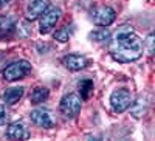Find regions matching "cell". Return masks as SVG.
I'll use <instances>...</instances> for the list:
<instances>
[{
    "mask_svg": "<svg viewBox=\"0 0 155 141\" xmlns=\"http://www.w3.org/2000/svg\"><path fill=\"white\" fill-rule=\"evenodd\" d=\"M50 96V90L47 87H36L33 93H31V102L33 104H42L44 101H47V98Z\"/></svg>",
    "mask_w": 155,
    "mask_h": 141,
    "instance_id": "5bb4252c",
    "label": "cell"
},
{
    "mask_svg": "<svg viewBox=\"0 0 155 141\" xmlns=\"http://www.w3.org/2000/svg\"><path fill=\"white\" fill-rule=\"evenodd\" d=\"M149 110V98L147 96H140L135 102L132 101L130 104V113L134 118H141L144 116Z\"/></svg>",
    "mask_w": 155,
    "mask_h": 141,
    "instance_id": "30bf717a",
    "label": "cell"
},
{
    "mask_svg": "<svg viewBox=\"0 0 155 141\" xmlns=\"http://www.w3.org/2000/svg\"><path fill=\"white\" fill-rule=\"evenodd\" d=\"M132 93L127 90V88H118L110 95V106L113 109V112L116 113H123L126 112L132 104Z\"/></svg>",
    "mask_w": 155,
    "mask_h": 141,
    "instance_id": "3957f363",
    "label": "cell"
},
{
    "mask_svg": "<svg viewBox=\"0 0 155 141\" xmlns=\"http://www.w3.org/2000/svg\"><path fill=\"white\" fill-rule=\"evenodd\" d=\"M30 118L31 121L39 126V127H42V129H53L54 127V120L53 116H51V113L45 109H36L31 112L30 115Z\"/></svg>",
    "mask_w": 155,
    "mask_h": 141,
    "instance_id": "52a82bcc",
    "label": "cell"
},
{
    "mask_svg": "<svg viewBox=\"0 0 155 141\" xmlns=\"http://www.w3.org/2000/svg\"><path fill=\"white\" fill-rule=\"evenodd\" d=\"M90 17H92L93 23L98 25V27H109V25L115 22L116 12L110 6H96L90 12Z\"/></svg>",
    "mask_w": 155,
    "mask_h": 141,
    "instance_id": "5b68a950",
    "label": "cell"
},
{
    "mask_svg": "<svg viewBox=\"0 0 155 141\" xmlns=\"http://www.w3.org/2000/svg\"><path fill=\"white\" fill-rule=\"evenodd\" d=\"M110 41V54L118 62H134L143 54V41L134 31L132 27L123 25L115 31Z\"/></svg>",
    "mask_w": 155,
    "mask_h": 141,
    "instance_id": "6da1fadb",
    "label": "cell"
},
{
    "mask_svg": "<svg viewBox=\"0 0 155 141\" xmlns=\"http://www.w3.org/2000/svg\"><path fill=\"white\" fill-rule=\"evenodd\" d=\"M9 2H11V0H0V9H2L3 6H6Z\"/></svg>",
    "mask_w": 155,
    "mask_h": 141,
    "instance_id": "ffe728a7",
    "label": "cell"
},
{
    "mask_svg": "<svg viewBox=\"0 0 155 141\" xmlns=\"http://www.w3.org/2000/svg\"><path fill=\"white\" fill-rule=\"evenodd\" d=\"M3 118H5V107L0 104V123L3 121Z\"/></svg>",
    "mask_w": 155,
    "mask_h": 141,
    "instance_id": "d6986e66",
    "label": "cell"
},
{
    "mask_svg": "<svg viewBox=\"0 0 155 141\" xmlns=\"http://www.w3.org/2000/svg\"><path fill=\"white\" fill-rule=\"evenodd\" d=\"M88 37L95 42H106V41L110 39V31L106 27H102V28H98V30L92 31L88 34Z\"/></svg>",
    "mask_w": 155,
    "mask_h": 141,
    "instance_id": "9a60e30c",
    "label": "cell"
},
{
    "mask_svg": "<svg viewBox=\"0 0 155 141\" xmlns=\"http://www.w3.org/2000/svg\"><path fill=\"white\" fill-rule=\"evenodd\" d=\"M22 96H23V87H11V88H6V90L3 92V95H2L3 101L6 102L8 106L17 104Z\"/></svg>",
    "mask_w": 155,
    "mask_h": 141,
    "instance_id": "7c38bea8",
    "label": "cell"
},
{
    "mask_svg": "<svg viewBox=\"0 0 155 141\" xmlns=\"http://www.w3.org/2000/svg\"><path fill=\"white\" fill-rule=\"evenodd\" d=\"M61 19V8L58 6H48V9L41 16V23H39V33L41 34H48L56 22Z\"/></svg>",
    "mask_w": 155,
    "mask_h": 141,
    "instance_id": "8992f818",
    "label": "cell"
},
{
    "mask_svg": "<svg viewBox=\"0 0 155 141\" xmlns=\"http://www.w3.org/2000/svg\"><path fill=\"white\" fill-rule=\"evenodd\" d=\"M30 71H31V64L28 61H16L3 70V79L8 82H14L23 79Z\"/></svg>",
    "mask_w": 155,
    "mask_h": 141,
    "instance_id": "7a4b0ae2",
    "label": "cell"
},
{
    "mask_svg": "<svg viewBox=\"0 0 155 141\" xmlns=\"http://www.w3.org/2000/svg\"><path fill=\"white\" fill-rule=\"evenodd\" d=\"M62 64L70 71H79L88 65V61L85 56H81V54H67L62 57Z\"/></svg>",
    "mask_w": 155,
    "mask_h": 141,
    "instance_id": "9c48e42d",
    "label": "cell"
},
{
    "mask_svg": "<svg viewBox=\"0 0 155 141\" xmlns=\"http://www.w3.org/2000/svg\"><path fill=\"white\" fill-rule=\"evenodd\" d=\"M78 88H79V93L82 99H88L90 95L93 92V81L92 79H84L78 84Z\"/></svg>",
    "mask_w": 155,
    "mask_h": 141,
    "instance_id": "2e32d148",
    "label": "cell"
},
{
    "mask_svg": "<svg viewBox=\"0 0 155 141\" xmlns=\"http://www.w3.org/2000/svg\"><path fill=\"white\" fill-rule=\"evenodd\" d=\"M6 136L9 139H27L28 138V132H27V127L23 126V123H12L9 124L8 130H6Z\"/></svg>",
    "mask_w": 155,
    "mask_h": 141,
    "instance_id": "8fae6325",
    "label": "cell"
},
{
    "mask_svg": "<svg viewBox=\"0 0 155 141\" xmlns=\"http://www.w3.org/2000/svg\"><path fill=\"white\" fill-rule=\"evenodd\" d=\"M61 112L65 118H76L81 112V107H82V102H81V98L74 95V93H70V95H65L62 99H61Z\"/></svg>",
    "mask_w": 155,
    "mask_h": 141,
    "instance_id": "277c9868",
    "label": "cell"
},
{
    "mask_svg": "<svg viewBox=\"0 0 155 141\" xmlns=\"http://www.w3.org/2000/svg\"><path fill=\"white\" fill-rule=\"evenodd\" d=\"M54 39H56L58 42H62V44L68 42V39H70V33H68V30H67V28H61V30H58V31L54 33Z\"/></svg>",
    "mask_w": 155,
    "mask_h": 141,
    "instance_id": "e0dca14e",
    "label": "cell"
},
{
    "mask_svg": "<svg viewBox=\"0 0 155 141\" xmlns=\"http://www.w3.org/2000/svg\"><path fill=\"white\" fill-rule=\"evenodd\" d=\"M16 28V17L14 16H0V37L9 36Z\"/></svg>",
    "mask_w": 155,
    "mask_h": 141,
    "instance_id": "4fadbf2b",
    "label": "cell"
},
{
    "mask_svg": "<svg viewBox=\"0 0 155 141\" xmlns=\"http://www.w3.org/2000/svg\"><path fill=\"white\" fill-rule=\"evenodd\" d=\"M146 48H147V53L152 56L153 54V33H149L146 37Z\"/></svg>",
    "mask_w": 155,
    "mask_h": 141,
    "instance_id": "ac0fdd59",
    "label": "cell"
},
{
    "mask_svg": "<svg viewBox=\"0 0 155 141\" xmlns=\"http://www.w3.org/2000/svg\"><path fill=\"white\" fill-rule=\"evenodd\" d=\"M50 6V0H30L27 6V19L36 20L39 19Z\"/></svg>",
    "mask_w": 155,
    "mask_h": 141,
    "instance_id": "ba28073f",
    "label": "cell"
}]
</instances>
